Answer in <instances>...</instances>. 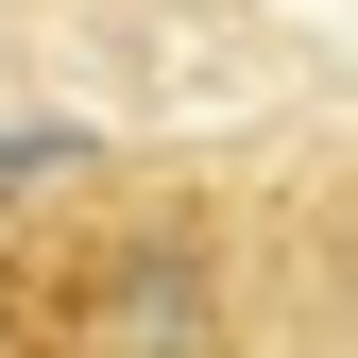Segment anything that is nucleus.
Masks as SVG:
<instances>
[{
    "mask_svg": "<svg viewBox=\"0 0 358 358\" xmlns=\"http://www.w3.org/2000/svg\"><path fill=\"white\" fill-rule=\"evenodd\" d=\"M17 171H85V137H0V188H17Z\"/></svg>",
    "mask_w": 358,
    "mask_h": 358,
    "instance_id": "1",
    "label": "nucleus"
}]
</instances>
